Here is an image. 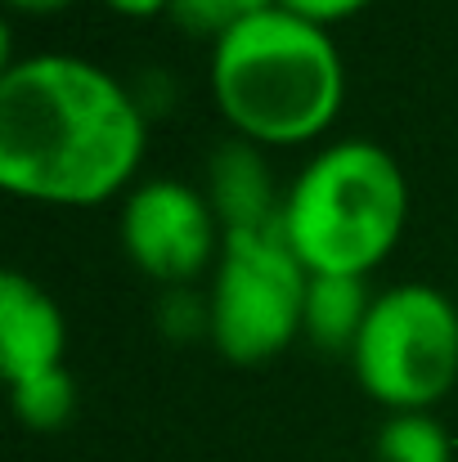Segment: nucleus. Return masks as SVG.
<instances>
[{
  "mask_svg": "<svg viewBox=\"0 0 458 462\" xmlns=\"http://www.w3.org/2000/svg\"><path fill=\"white\" fill-rule=\"evenodd\" d=\"M149 113L108 68L27 54L0 72V184L45 207H99L145 157Z\"/></svg>",
  "mask_w": 458,
  "mask_h": 462,
  "instance_id": "1",
  "label": "nucleus"
},
{
  "mask_svg": "<svg viewBox=\"0 0 458 462\" xmlns=\"http://www.w3.org/2000/svg\"><path fill=\"white\" fill-rule=\"evenodd\" d=\"M108 9H117L122 18H157L171 14V0H108Z\"/></svg>",
  "mask_w": 458,
  "mask_h": 462,
  "instance_id": "15",
  "label": "nucleus"
},
{
  "mask_svg": "<svg viewBox=\"0 0 458 462\" xmlns=\"http://www.w3.org/2000/svg\"><path fill=\"white\" fill-rule=\"evenodd\" d=\"M369 310H373V297H369L364 279H355V274H310L302 337L319 350H346L351 355Z\"/></svg>",
  "mask_w": 458,
  "mask_h": 462,
  "instance_id": "9",
  "label": "nucleus"
},
{
  "mask_svg": "<svg viewBox=\"0 0 458 462\" xmlns=\"http://www.w3.org/2000/svg\"><path fill=\"white\" fill-rule=\"evenodd\" d=\"M9 404L27 431H59L77 413V382L68 368H50V373H36L27 382H14Z\"/></svg>",
  "mask_w": 458,
  "mask_h": 462,
  "instance_id": "11",
  "label": "nucleus"
},
{
  "mask_svg": "<svg viewBox=\"0 0 458 462\" xmlns=\"http://www.w3.org/2000/svg\"><path fill=\"white\" fill-rule=\"evenodd\" d=\"M355 382L391 413L432 409L458 382V306L432 283H396L351 346Z\"/></svg>",
  "mask_w": 458,
  "mask_h": 462,
  "instance_id": "5",
  "label": "nucleus"
},
{
  "mask_svg": "<svg viewBox=\"0 0 458 462\" xmlns=\"http://www.w3.org/2000/svg\"><path fill=\"white\" fill-rule=\"evenodd\" d=\"M211 99L238 140L310 144L341 113L346 63L328 27L275 5L211 45Z\"/></svg>",
  "mask_w": 458,
  "mask_h": 462,
  "instance_id": "2",
  "label": "nucleus"
},
{
  "mask_svg": "<svg viewBox=\"0 0 458 462\" xmlns=\"http://www.w3.org/2000/svg\"><path fill=\"white\" fill-rule=\"evenodd\" d=\"M68 319L59 301L27 274L9 270L0 279V373L5 382H27L36 373L63 368Z\"/></svg>",
  "mask_w": 458,
  "mask_h": 462,
  "instance_id": "7",
  "label": "nucleus"
},
{
  "mask_svg": "<svg viewBox=\"0 0 458 462\" xmlns=\"http://www.w3.org/2000/svg\"><path fill=\"white\" fill-rule=\"evenodd\" d=\"M225 225L211 198L180 180H140L122 202V247L140 274L166 288H184L211 261H220Z\"/></svg>",
  "mask_w": 458,
  "mask_h": 462,
  "instance_id": "6",
  "label": "nucleus"
},
{
  "mask_svg": "<svg viewBox=\"0 0 458 462\" xmlns=\"http://www.w3.org/2000/svg\"><path fill=\"white\" fill-rule=\"evenodd\" d=\"M310 270L293 252L284 225L225 229L211 306V346L229 364H266L302 337Z\"/></svg>",
  "mask_w": 458,
  "mask_h": 462,
  "instance_id": "4",
  "label": "nucleus"
},
{
  "mask_svg": "<svg viewBox=\"0 0 458 462\" xmlns=\"http://www.w3.org/2000/svg\"><path fill=\"white\" fill-rule=\"evenodd\" d=\"M9 9H18V14H59V9H68L72 0H5Z\"/></svg>",
  "mask_w": 458,
  "mask_h": 462,
  "instance_id": "16",
  "label": "nucleus"
},
{
  "mask_svg": "<svg viewBox=\"0 0 458 462\" xmlns=\"http://www.w3.org/2000/svg\"><path fill=\"white\" fill-rule=\"evenodd\" d=\"M369 5L373 0H279V9H293V14H302V18L319 23V27H332L341 18H355Z\"/></svg>",
  "mask_w": 458,
  "mask_h": 462,
  "instance_id": "14",
  "label": "nucleus"
},
{
  "mask_svg": "<svg viewBox=\"0 0 458 462\" xmlns=\"http://www.w3.org/2000/svg\"><path fill=\"white\" fill-rule=\"evenodd\" d=\"M409 220V184L396 153L373 140H337L297 171L284 193V234L310 274L364 279Z\"/></svg>",
  "mask_w": 458,
  "mask_h": 462,
  "instance_id": "3",
  "label": "nucleus"
},
{
  "mask_svg": "<svg viewBox=\"0 0 458 462\" xmlns=\"http://www.w3.org/2000/svg\"><path fill=\"white\" fill-rule=\"evenodd\" d=\"M279 0H171V18L189 32V36H211V45L234 32L238 23L275 9Z\"/></svg>",
  "mask_w": 458,
  "mask_h": 462,
  "instance_id": "12",
  "label": "nucleus"
},
{
  "mask_svg": "<svg viewBox=\"0 0 458 462\" xmlns=\"http://www.w3.org/2000/svg\"><path fill=\"white\" fill-rule=\"evenodd\" d=\"M378 462H454V440L432 409L387 413L378 427Z\"/></svg>",
  "mask_w": 458,
  "mask_h": 462,
  "instance_id": "10",
  "label": "nucleus"
},
{
  "mask_svg": "<svg viewBox=\"0 0 458 462\" xmlns=\"http://www.w3.org/2000/svg\"><path fill=\"white\" fill-rule=\"evenodd\" d=\"M157 328L171 341H193L202 332L211 337V306L189 288H166L162 301H157Z\"/></svg>",
  "mask_w": 458,
  "mask_h": 462,
  "instance_id": "13",
  "label": "nucleus"
},
{
  "mask_svg": "<svg viewBox=\"0 0 458 462\" xmlns=\"http://www.w3.org/2000/svg\"><path fill=\"white\" fill-rule=\"evenodd\" d=\"M220 216L225 229H257L279 225L284 193L275 184V171L252 140H229L207 162V189H202Z\"/></svg>",
  "mask_w": 458,
  "mask_h": 462,
  "instance_id": "8",
  "label": "nucleus"
}]
</instances>
